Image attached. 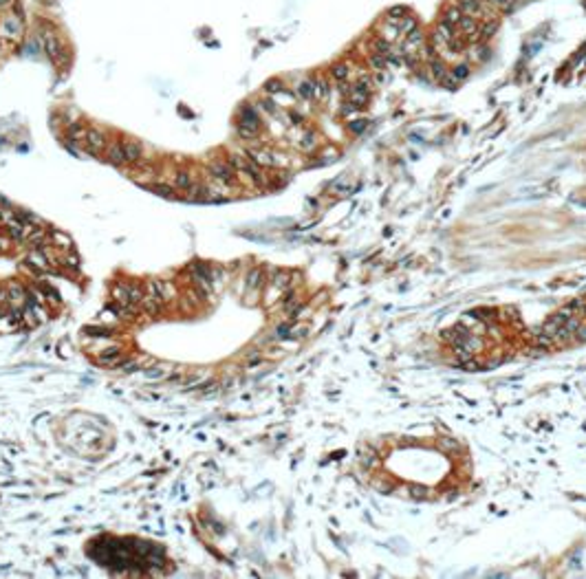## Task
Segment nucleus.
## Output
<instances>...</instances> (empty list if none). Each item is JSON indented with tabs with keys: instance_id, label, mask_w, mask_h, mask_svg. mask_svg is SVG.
I'll return each mask as SVG.
<instances>
[{
	"instance_id": "obj_1",
	"label": "nucleus",
	"mask_w": 586,
	"mask_h": 579,
	"mask_svg": "<svg viewBox=\"0 0 586 579\" xmlns=\"http://www.w3.org/2000/svg\"><path fill=\"white\" fill-rule=\"evenodd\" d=\"M40 42H42V46H44V53L49 57H53V60H58V62H64V49H62V44H60V40H58V35H53L51 31H42L40 33Z\"/></svg>"
},
{
	"instance_id": "obj_2",
	"label": "nucleus",
	"mask_w": 586,
	"mask_h": 579,
	"mask_svg": "<svg viewBox=\"0 0 586 579\" xmlns=\"http://www.w3.org/2000/svg\"><path fill=\"white\" fill-rule=\"evenodd\" d=\"M209 172H212V177L219 181V183H234L236 181V170L232 167V163H227V161H214V163H209Z\"/></svg>"
},
{
	"instance_id": "obj_3",
	"label": "nucleus",
	"mask_w": 586,
	"mask_h": 579,
	"mask_svg": "<svg viewBox=\"0 0 586 579\" xmlns=\"http://www.w3.org/2000/svg\"><path fill=\"white\" fill-rule=\"evenodd\" d=\"M84 139H86V150L90 154H97L99 150L106 146V135L99 128H88Z\"/></svg>"
},
{
	"instance_id": "obj_4",
	"label": "nucleus",
	"mask_w": 586,
	"mask_h": 579,
	"mask_svg": "<svg viewBox=\"0 0 586 579\" xmlns=\"http://www.w3.org/2000/svg\"><path fill=\"white\" fill-rule=\"evenodd\" d=\"M20 33H22V20H18V18H3V22H0V35L3 38L16 40Z\"/></svg>"
},
{
	"instance_id": "obj_5",
	"label": "nucleus",
	"mask_w": 586,
	"mask_h": 579,
	"mask_svg": "<svg viewBox=\"0 0 586 579\" xmlns=\"http://www.w3.org/2000/svg\"><path fill=\"white\" fill-rule=\"evenodd\" d=\"M476 31H478V20H476V18H469V16H463V20L458 22V27H456V33L463 35L465 40H467V38L474 40Z\"/></svg>"
},
{
	"instance_id": "obj_6",
	"label": "nucleus",
	"mask_w": 586,
	"mask_h": 579,
	"mask_svg": "<svg viewBox=\"0 0 586 579\" xmlns=\"http://www.w3.org/2000/svg\"><path fill=\"white\" fill-rule=\"evenodd\" d=\"M122 361H124V355H122L119 348H108V351H104L97 357V364L99 366H108V368H117Z\"/></svg>"
},
{
	"instance_id": "obj_7",
	"label": "nucleus",
	"mask_w": 586,
	"mask_h": 579,
	"mask_svg": "<svg viewBox=\"0 0 586 579\" xmlns=\"http://www.w3.org/2000/svg\"><path fill=\"white\" fill-rule=\"evenodd\" d=\"M27 262L31 264L33 271H49V258L44 256L42 249H31L27 256Z\"/></svg>"
},
{
	"instance_id": "obj_8",
	"label": "nucleus",
	"mask_w": 586,
	"mask_h": 579,
	"mask_svg": "<svg viewBox=\"0 0 586 579\" xmlns=\"http://www.w3.org/2000/svg\"><path fill=\"white\" fill-rule=\"evenodd\" d=\"M498 31V20H492V18H483V20L478 22V31H476V42L478 40H487L492 38L494 33Z\"/></svg>"
},
{
	"instance_id": "obj_9",
	"label": "nucleus",
	"mask_w": 586,
	"mask_h": 579,
	"mask_svg": "<svg viewBox=\"0 0 586 579\" xmlns=\"http://www.w3.org/2000/svg\"><path fill=\"white\" fill-rule=\"evenodd\" d=\"M463 20V11H461V7L458 5H450L448 9L443 11V16H441V22H445L448 27H452L456 31V27H458V22Z\"/></svg>"
},
{
	"instance_id": "obj_10",
	"label": "nucleus",
	"mask_w": 586,
	"mask_h": 579,
	"mask_svg": "<svg viewBox=\"0 0 586 579\" xmlns=\"http://www.w3.org/2000/svg\"><path fill=\"white\" fill-rule=\"evenodd\" d=\"M458 7H461V11H463V16H469V18H478L483 16V3L481 0H458Z\"/></svg>"
},
{
	"instance_id": "obj_11",
	"label": "nucleus",
	"mask_w": 586,
	"mask_h": 579,
	"mask_svg": "<svg viewBox=\"0 0 586 579\" xmlns=\"http://www.w3.org/2000/svg\"><path fill=\"white\" fill-rule=\"evenodd\" d=\"M249 159H251L256 165H260V167H271V165H276L274 152H269V150H249Z\"/></svg>"
},
{
	"instance_id": "obj_12",
	"label": "nucleus",
	"mask_w": 586,
	"mask_h": 579,
	"mask_svg": "<svg viewBox=\"0 0 586 579\" xmlns=\"http://www.w3.org/2000/svg\"><path fill=\"white\" fill-rule=\"evenodd\" d=\"M240 124L249 126V128H253V130H260V117H258L256 110H253V106H243V108H240Z\"/></svg>"
},
{
	"instance_id": "obj_13",
	"label": "nucleus",
	"mask_w": 586,
	"mask_h": 579,
	"mask_svg": "<svg viewBox=\"0 0 586 579\" xmlns=\"http://www.w3.org/2000/svg\"><path fill=\"white\" fill-rule=\"evenodd\" d=\"M106 156H108V161H111V163H115V165L126 163L124 143H122V141H113L111 146H108V150H106Z\"/></svg>"
},
{
	"instance_id": "obj_14",
	"label": "nucleus",
	"mask_w": 586,
	"mask_h": 579,
	"mask_svg": "<svg viewBox=\"0 0 586 579\" xmlns=\"http://www.w3.org/2000/svg\"><path fill=\"white\" fill-rule=\"evenodd\" d=\"M124 152H126V163H139L141 161V143L139 141H126L124 143Z\"/></svg>"
},
{
	"instance_id": "obj_15",
	"label": "nucleus",
	"mask_w": 586,
	"mask_h": 579,
	"mask_svg": "<svg viewBox=\"0 0 586 579\" xmlns=\"http://www.w3.org/2000/svg\"><path fill=\"white\" fill-rule=\"evenodd\" d=\"M156 288H159V295L163 298V302H172L174 298H177V288H174L172 282L168 280H156Z\"/></svg>"
},
{
	"instance_id": "obj_16",
	"label": "nucleus",
	"mask_w": 586,
	"mask_h": 579,
	"mask_svg": "<svg viewBox=\"0 0 586 579\" xmlns=\"http://www.w3.org/2000/svg\"><path fill=\"white\" fill-rule=\"evenodd\" d=\"M289 284H291V282H289L287 271H276V273L271 275V286H274L276 291H287Z\"/></svg>"
},
{
	"instance_id": "obj_17",
	"label": "nucleus",
	"mask_w": 586,
	"mask_h": 579,
	"mask_svg": "<svg viewBox=\"0 0 586 579\" xmlns=\"http://www.w3.org/2000/svg\"><path fill=\"white\" fill-rule=\"evenodd\" d=\"M295 93H298L302 99H313V97H315V86H313V80H302L298 86H295Z\"/></svg>"
},
{
	"instance_id": "obj_18",
	"label": "nucleus",
	"mask_w": 586,
	"mask_h": 579,
	"mask_svg": "<svg viewBox=\"0 0 586 579\" xmlns=\"http://www.w3.org/2000/svg\"><path fill=\"white\" fill-rule=\"evenodd\" d=\"M174 185H177L179 190H190L192 185H194V179H192V174L190 172H185V170H179L177 174H174Z\"/></svg>"
},
{
	"instance_id": "obj_19",
	"label": "nucleus",
	"mask_w": 586,
	"mask_h": 579,
	"mask_svg": "<svg viewBox=\"0 0 586 579\" xmlns=\"http://www.w3.org/2000/svg\"><path fill=\"white\" fill-rule=\"evenodd\" d=\"M262 282H264L262 269H251L249 275H247V288H251V291H258V288L262 286Z\"/></svg>"
},
{
	"instance_id": "obj_20",
	"label": "nucleus",
	"mask_w": 586,
	"mask_h": 579,
	"mask_svg": "<svg viewBox=\"0 0 586 579\" xmlns=\"http://www.w3.org/2000/svg\"><path fill=\"white\" fill-rule=\"evenodd\" d=\"M7 293H9V302L11 304H22L27 300V293H25V288H22L20 284H9L7 286Z\"/></svg>"
},
{
	"instance_id": "obj_21",
	"label": "nucleus",
	"mask_w": 586,
	"mask_h": 579,
	"mask_svg": "<svg viewBox=\"0 0 586 579\" xmlns=\"http://www.w3.org/2000/svg\"><path fill=\"white\" fill-rule=\"evenodd\" d=\"M143 295H146V288H143V286H139L137 282H128V302H132V304H139V306H141V300H143Z\"/></svg>"
},
{
	"instance_id": "obj_22",
	"label": "nucleus",
	"mask_w": 586,
	"mask_h": 579,
	"mask_svg": "<svg viewBox=\"0 0 586 579\" xmlns=\"http://www.w3.org/2000/svg\"><path fill=\"white\" fill-rule=\"evenodd\" d=\"M51 240H53V247H60V249H64V251L73 249L71 238L66 236V234H62V231H51Z\"/></svg>"
},
{
	"instance_id": "obj_23",
	"label": "nucleus",
	"mask_w": 586,
	"mask_h": 579,
	"mask_svg": "<svg viewBox=\"0 0 586 579\" xmlns=\"http://www.w3.org/2000/svg\"><path fill=\"white\" fill-rule=\"evenodd\" d=\"M113 300L115 302H119V304H124V302H128V282H117V284L113 286Z\"/></svg>"
},
{
	"instance_id": "obj_24",
	"label": "nucleus",
	"mask_w": 586,
	"mask_h": 579,
	"mask_svg": "<svg viewBox=\"0 0 586 579\" xmlns=\"http://www.w3.org/2000/svg\"><path fill=\"white\" fill-rule=\"evenodd\" d=\"M313 86H315V99H319V101H326V99H329V93H331L329 82H326V80H319V77H315V80H313Z\"/></svg>"
},
{
	"instance_id": "obj_25",
	"label": "nucleus",
	"mask_w": 586,
	"mask_h": 579,
	"mask_svg": "<svg viewBox=\"0 0 586 579\" xmlns=\"http://www.w3.org/2000/svg\"><path fill=\"white\" fill-rule=\"evenodd\" d=\"M406 16H408V9H406V7H401V5H397V7L388 9V22H395V25H399V22H401Z\"/></svg>"
},
{
	"instance_id": "obj_26",
	"label": "nucleus",
	"mask_w": 586,
	"mask_h": 579,
	"mask_svg": "<svg viewBox=\"0 0 586 579\" xmlns=\"http://www.w3.org/2000/svg\"><path fill=\"white\" fill-rule=\"evenodd\" d=\"M236 132H238L240 139H245V141H253L260 130H253V128H249V126H245V124H238L236 126Z\"/></svg>"
},
{
	"instance_id": "obj_27",
	"label": "nucleus",
	"mask_w": 586,
	"mask_h": 579,
	"mask_svg": "<svg viewBox=\"0 0 586 579\" xmlns=\"http://www.w3.org/2000/svg\"><path fill=\"white\" fill-rule=\"evenodd\" d=\"M146 375L150 379H166V377H170V370H168V366H154V368H150Z\"/></svg>"
},
{
	"instance_id": "obj_28",
	"label": "nucleus",
	"mask_w": 586,
	"mask_h": 579,
	"mask_svg": "<svg viewBox=\"0 0 586 579\" xmlns=\"http://www.w3.org/2000/svg\"><path fill=\"white\" fill-rule=\"evenodd\" d=\"M69 137L73 139V141L84 139V137H86V128H84L82 124H69Z\"/></svg>"
},
{
	"instance_id": "obj_29",
	"label": "nucleus",
	"mask_w": 586,
	"mask_h": 579,
	"mask_svg": "<svg viewBox=\"0 0 586 579\" xmlns=\"http://www.w3.org/2000/svg\"><path fill=\"white\" fill-rule=\"evenodd\" d=\"M331 75H333L337 82H344L348 77V66L346 64H335L333 69H331Z\"/></svg>"
},
{
	"instance_id": "obj_30",
	"label": "nucleus",
	"mask_w": 586,
	"mask_h": 579,
	"mask_svg": "<svg viewBox=\"0 0 586 579\" xmlns=\"http://www.w3.org/2000/svg\"><path fill=\"white\" fill-rule=\"evenodd\" d=\"M18 218L25 222V225H42V220L38 218V216L31 214V212H25V209H20V212H18Z\"/></svg>"
},
{
	"instance_id": "obj_31",
	"label": "nucleus",
	"mask_w": 586,
	"mask_h": 579,
	"mask_svg": "<svg viewBox=\"0 0 586 579\" xmlns=\"http://www.w3.org/2000/svg\"><path fill=\"white\" fill-rule=\"evenodd\" d=\"M150 190H152L154 194H159V196H172L174 194L172 185H166V183H152V185H150Z\"/></svg>"
},
{
	"instance_id": "obj_32",
	"label": "nucleus",
	"mask_w": 586,
	"mask_h": 579,
	"mask_svg": "<svg viewBox=\"0 0 586 579\" xmlns=\"http://www.w3.org/2000/svg\"><path fill=\"white\" fill-rule=\"evenodd\" d=\"M264 90H267L269 95H278V93H282V90H285V86H282V82L271 80V82L264 84Z\"/></svg>"
},
{
	"instance_id": "obj_33",
	"label": "nucleus",
	"mask_w": 586,
	"mask_h": 579,
	"mask_svg": "<svg viewBox=\"0 0 586 579\" xmlns=\"http://www.w3.org/2000/svg\"><path fill=\"white\" fill-rule=\"evenodd\" d=\"M469 75V69L465 64H458V66H454V71H452V77H454L456 82H461V80H465V77Z\"/></svg>"
},
{
	"instance_id": "obj_34",
	"label": "nucleus",
	"mask_w": 586,
	"mask_h": 579,
	"mask_svg": "<svg viewBox=\"0 0 586 579\" xmlns=\"http://www.w3.org/2000/svg\"><path fill=\"white\" fill-rule=\"evenodd\" d=\"M487 46H474V51H472V60L474 62H483V60H487Z\"/></svg>"
},
{
	"instance_id": "obj_35",
	"label": "nucleus",
	"mask_w": 586,
	"mask_h": 579,
	"mask_svg": "<svg viewBox=\"0 0 586 579\" xmlns=\"http://www.w3.org/2000/svg\"><path fill=\"white\" fill-rule=\"evenodd\" d=\"M302 148L304 150H311V148H315V132H306L304 135V139H302V143H300Z\"/></svg>"
},
{
	"instance_id": "obj_36",
	"label": "nucleus",
	"mask_w": 586,
	"mask_h": 579,
	"mask_svg": "<svg viewBox=\"0 0 586 579\" xmlns=\"http://www.w3.org/2000/svg\"><path fill=\"white\" fill-rule=\"evenodd\" d=\"M260 108H262L264 112H269V114H278V106H276L274 99H262L260 101Z\"/></svg>"
},
{
	"instance_id": "obj_37",
	"label": "nucleus",
	"mask_w": 586,
	"mask_h": 579,
	"mask_svg": "<svg viewBox=\"0 0 586 579\" xmlns=\"http://www.w3.org/2000/svg\"><path fill=\"white\" fill-rule=\"evenodd\" d=\"M489 3H492L494 7H500V9H505V11H511L513 5H516V0H489Z\"/></svg>"
},
{
	"instance_id": "obj_38",
	"label": "nucleus",
	"mask_w": 586,
	"mask_h": 579,
	"mask_svg": "<svg viewBox=\"0 0 586 579\" xmlns=\"http://www.w3.org/2000/svg\"><path fill=\"white\" fill-rule=\"evenodd\" d=\"M11 5H14V14H16V18H18V20L25 22V9H22V3H20V0H16V3H11Z\"/></svg>"
},
{
	"instance_id": "obj_39",
	"label": "nucleus",
	"mask_w": 586,
	"mask_h": 579,
	"mask_svg": "<svg viewBox=\"0 0 586 579\" xmlns=\"http://www.w3.org/2000/svg\"><path fill=\"white\" fill-rule=\"evenodd\" d=\"M11 243H14V240H11L9 234H0V249H3V251H5V249H9Z\"/></svg>"
},
{
	"instance_id": "obj_40",
	"label": "nucleus",
	"mask_w": 586,
	"mask_h": 579,
	"mask_svg": "<svg viewBox=\"0 0 586 579\" xmlns=\"http://www.w3.org/2000/svg\"><path fill=\"white\" fill-rule=\"evenodd\" d=\"M348 128H350V132H361L366 128V122H364V119H359V122H350Z\"/></svg>"
},
{
	"instance_id": "obj_41",
	"label": "nucleus",
	"mask_w": 586,
	"mask_h": 579,
	"mask_svg": "<svg viewBox=\"0 0 586 579\" xmlns=\"http://www.w3.org/2000/svg\"><path fill=\"white\" fill-rule=\"evenodd\" d=\"M573 337H575L577 341H586V326H582V324H579V328L575 330V335H573Z\"/></svg>"
},
{
	"instance_id": "obj_42",
	"label": "nucleus",
	"mask_w": 586,
	"mask_h": 579,
	"mask_svg": "<svg viewBox=\"0 0 586 579\" xmlns=\"http://www.w3.org/2000/svg\"><path fill=\"white\" fill-rule=\"evenodd\" d=\"M11 3H14V0H0V9H3V7H9Z\"/></svg>"
}]
</instances>
